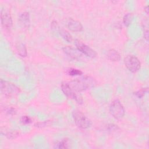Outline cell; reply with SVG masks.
Wrapping results in <instances>:
<instances>
[{
	"label": "cell",
	"instance_id": "10",
	"mask_svg": "<svg viewBox=\"0 0 149 149\" xmlns=\"http://www.w3.org/2000/svg\"><path fill=\"white\" fill-rule=\"evenodd\" d=\"M68 27L72 31L79 32L83 30V26L81 23L73 19H70L68 22Z\"/></svg>",
	"mask_w": 149,
	"mask_h": 149
},
{
	"label": "cell",
	"instance_id": "17",
	"mask_svg": "<svg viewBox=\"0 0 149 149\" xmlns=\"http://www.w3.org/2000/svg\"><path fill=\"white\" fill-rule=\"evenodd\" d=\"M132 20V15L130 13H128L126 14L123 18V22L126 26H129L131 24Z\"/></svg>",
	"mask_w": 149,
	"mask_h": 149
},
{
	"label": "cell",
	"instance_id": "16",
	"mask_svg": "<svg viewBox=\"0 0 149 149\" xmlns=\"http://www.w3.org/2000/svg\"><path fill=\"white\" fill-rule=\"evenodd\" d=\"M66 73L69 76H80L82 74L83 72L79 69H74V68H70L68 69Z\"/></svg>",
	"mask_w": 149,
	"mask_h": 149
},
{
	"label": "cell",
	"instance_id": "22",
	"mask_svg": "<svg viewBox=\"0 0 149 149\" xmlns=\"http://www.w3.org/2000/svg\"><path fill=\"white\" fill-rule=\"evenodd\" d=\"M118 129H119V127L116 125H113V124H109L107 126V129L108 131H114Z\"/></svg>",
	"mask_w": 149,
	"mask_h": 149
},
{
	"label": "cell",
	"instance_id": "4",
	"mask_svg": "<svg viewBox=\"0 0 149 149\" xmlns=\"http://www.w3.org/2000/svg\"><path fill=\"white\" fill-rule=\"evenodd\" d=\"M109 112L114 118L119 119L124 116L125 111L120 101L118 100H115L110 105Z\"/></svg>",
	"mask_w": 149,
	"mask_h": 149
},
{
	"label": "cell",
	"instance_id": "7",
	"mask_svg": "<svg viewBox=\"0 0 149 149\" xmlns=\"http://www.w3.org/2000/svg\"><path fill=\"white\" fill-rule=\"evenodd\" d=\"M74 43H75L76 48L83 55L91 58H94L96 56L97 54L95 51L93 50L92 48H91L90 47H88V45H86L85 44L83 43L82 42H81L78 40H75Z\"/></svg>",
	"mask_w": 149,
	"mask_h": 149
},
{
	"label": "cell",
	"instance_id": "3",
	"mask_svg": "<svg viewBox=\"0 0 149 149\" xmlns=\"http://www.w3.org/2000/svg\"><path fill=\"white\" fill-rule=\"evenodd\" d=\"M74 122L76 126L82 129H86L90 127L91 122L86 115L79 110H74L72 112Z\"/></svg>",
	"mask_w": 149,
	"mask_h": 149
},
{
	"label": "cell",
	"instance_id": "2",
	"mask_svg": "<svg viewBox=\"0 0 149 149\" xmlns=\"http://www.w3.org/2000/svg\"><path fill=\"white\" fill-rule=\"evenodd\" d=\"M1 93L6 97H12L18 95L20 92V88L12 83L1 80L0 83Z\"/></svg>",
	"mask_w": 149,
	"mask_h": 149
},
{
	"label": "cell",
	"instance_id": "12",
	"mask_svg": "<svg viewBox=\"0 0 149 149\" xmlns=\"http://www.w3.org/2000/svg\"><path fill=\"white\" fill-rule=\"evenodd\" d=\"M107 57L112 61H119L120 59V54L114 49H110L107 51Z\"/></svg>",
	"mask_w": 149,
	"mask_h": 149
},
{
	"label": "cell",
	"instance_id": "5",
	"mask_svg": "<svg viewBox=\"0 0 149 149\" xmlns=\"http://www.w3.org/2000/svg\"><path fill=\"white\" fill-rule=\"evenodd\" d=\"M61 89L64 94L69 98L74 100L78 104H82L83 99L81 96L78 94V92L74 91L69 84V83L63 82L61 84Z\"/></svg>",
	"mask_w": 149,
	"mask_h": 149
},
{
	"label": "cell",
	"instance_id": "18",
	"mask_svg": "<svg viewBox=\"0 0 149 149\" xmlns=\"http://www.w3.org/2000/svg\"><path fill=\"white\" fill-rule=\"evenodd\" d=\"M19 132L17 130H13V131H10L9 132L6 133V136L7 137V138L9 139H13L16 138L17 136H19Z\"/></svg>",
	"mask_w": 149,
	"mask_h": 149
},
{
	"label": "cell",
	"instance_id": "20",
	"mask_svg": "<svg viewBox=\"0 0 149 149\" xmlns=\"http://www.w3.org/2000/svg\"><path fill=\"white\" fill-rule=\"evenodd\" d=\"M20 121L24 124H29L31 122V119L27 116H23L20 119Z\"/></svg>",
	"mask_w": 149,
	"mask_h": 149
},
{
	"label": "cell",
	"instance_id": "6",
	"mask_svg": "<svg viewBox=\"0 0 149 149\" xmlns=\"http://www.w3.org/2000/svg\"><path fill=\"white\" fill-rule=\"evenodd\" d=\"M124 63L127 69L131 72H137L140 68L141 63L139 59L132 55H127L124 59Z\"/></svg>",
	"mask_w": 149,
	"mask_h": 149
},
{
	"label": "cell",
	"instance_id": "23",
	"mask_svg": "<svg viewBox=\"0 0 149 149\" xmlns=\"http://www.w3.org/2000/svg\"><path fill=\"white\" fill-rule=\"evenodd\" d=\"M144 10H146V13L148 14V6H146L145 7V8H144Z\"/></svg>",
	"mask_w": 149,
	"mask_h": 149
},
{
	"label": "cell",
	"instance_id": "19",
	"mask_svg": "<svg viewBox=\"0 0 149 149\" xmlns=\"http://www.w3.org/2000/svg\"><path fill=\"white\" fill-rule=\"evenodd\" d=\"M148 92V88H142L137 91H136V93H134V95L136 96L138 98H141L143 97L146 93H147Z\"/></svg>",
	"mask_w": 149,
	"mask_h": 149
},
{
	"label": "cell",
	"instance_id": "9",
	"mask_svg": "<svg viewBox=\"0 0 149 149\" xmlns=\"http://www.w3.org/2000/svg\"><path fill=\"white\" fill-rule=\"evenodd\" d=\"M63 50L66 55H68L69 57L74 60L81 61L84 59L83 54L80 52L77 49H74L73 47L67 46L63 48Z\"/></svg>",
	"mask_w": 149,
	"mask_h": 149
},
{
	"label": "cell",
	"instance_id": "13",
	"mask_svg": "<svg viewBox=\"0 0 149 149\" xmlns=\"http://www.w3.org/2000/svg\"><path fill=\"white\" fill-rule=\"evenodd\" d=\"M16 49L18 54L22 57H25L27 56V49L24 44L22 42H17L15 45Z\"/></svg>",
	"mask_w": 149,
	"mask_h": 149
},
{
	"label": "cell",
	"instance_id": "8",
	"mask_svg": "<svg viewBox=\"0 0 149 149\" xmlns=\"http://www.w3.org/2000/svg\"><path fill=\"white\" fill-rule=\"evenodd\" d=\"M1 21L2 26L7 30L10 29L12 26V19L9 12L2 8L1 9Z\"/></svg>",
	"mask_w": 149,
	"mask_h": 149
},
{
	"label": "cell",
	"instance_id": "14",
	"mask_svg": "<svg viewBox=\"0 0 149 149\" xmlns=\"http://www.w3.org/2000/svg\"><path fill=\"white\" fill-rule=\"evenodd\" d=\"M58 30L60 35L67 42H71L72 41V40H73L72 36H71V34L68 31H66V30L62 29H60V28H59Z\"/></svg>",
	"mask_w": 149,
	"mask_h": 149
},
{
	"label": "cell",
	"instance_id": "1",
	"mask_svg": "<svg viewBox=\"0 0 149 149\" xmlns=\"http://www.w3.org/2000/svg\"><path fill=\"white\" fill-rule=\"evenodd\" d=\"M69 84L76 92H81L94 86L95 80L90 76H84L72 80Z\"/></svg>",
	"mask_w": 149,
	"mask_h": 149
},
{
	"label": "cell",
	"instance_id": "15",
	"mask_svg": "<svg viewBox=\"0 0 149 149\" xmlns=\"http://www.w3.org/2000/svg\"><path fill=\"white\" fill-rule=\"evenodd\" d=\"M70 141L68 139H64L58 141L54 147L56 148H68L70 147Z\"/></svg>",
	"mask_w": 149,
	"mask_h": 149
},
{
	"label": "cell",
	"instance_id": "11",
	"mask_svg": "<svg viewBox=\"0 0 149 149\" xmlns=\"http://www.w3.org/2000/svg\"><path fill=\"white\" fill-rule=\"evenodd\" d=\"M19 21L20 24L24 27H29L30 26V16L29 12H24L21 13L19 17Z\"/></svg>",
	"mask_w": 149,
	"mask_h": 149
},
{
	"label": "cell",
	"instance_id": "21",
	"mask_svg": "<svg viewBox=\"0 0 149 149\" xmlns=\"http://www.w3.org/2000/svg\"><path fill=\"white\" fill-rule=\"evenodd\" d=\"M5 112L9 115H15L16 113V111L12 107H7L5 109Z\"/></svg>",
	"mask_w": 149,
	"mask_h": 149
}]
</instances>
